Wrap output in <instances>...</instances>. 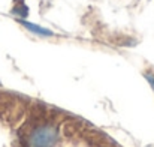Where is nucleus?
<instances>
[{"mask_svg":"<svg viewBox=\"0 0 154 147\" xmlns=\"http://www.w3.org/2000/svg\"><path fill=\"white\" fill-rule=\"evenodd\" d=\"M58 141V128L54 125H41L33 129L27 138V147H54Z\"/></svg>","mask_w":154,"mask_h":147,"instance_id":"f257e3e1","label":"nucleus"},{"mask_svg":"<svg viewBox=\"0 0 154 147\" xmlns=\"http://www.w3.org/2000/svg\"><path fill=\"white\" fill-rule=\"evenodd\" d=\"M18 23H20L21 26H24L29 32H32L33 35H38V36H42V38H52V36H55V33H54L52 30L45 29V27H42V26H39V24H35V23L26 21L24 18H20Z\"/></svg>","mask_w":154,"mask_h":147,"instance_id":"f03ea898","label":"nucleus"},{"mask_svg":"<svg viewBox=\"0 0 154 147\" xmlns=\"http://www.w3.org/2000/svg\"><path fill=\"white\" fill-rule=\"evenodd\" d=\"M12 14H17V15H20V18H26L27 15H29V8L21 2L20 5H17L14 9H12Z\"/></svg>","mask_w":154,"mask_h":147,"instance_id":"7ed1b4c3","label":"nucleus"},{"mask_svg":"<svg viewBox=\"0 0 154 147\" xmlns=\"http://www.w3.org/2000/svg\"><path fill=\"white\" fill-rule=\"evenodd\" d=\"M145 80L148 81V84L151 86V89H153V92H154V72H147L145 74Z\"/></svg>","mask_w":154,"mask_h":147,"instance_id":"20e7f679","label":"nucleus"}]
</instances>
